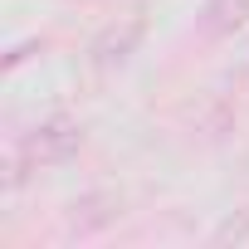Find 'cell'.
Returning <instances> with one entry per match:
<instances>
[{"instance_id":"obj_1","label":"cell","mask_w":249,"mask_h":249,"mask_svg":"<svg viewBox=\"0 0 249 249\" xmlns=\"http://www.w3.org/2000/svg\"><path fill=\"white\" fill-rule=\"evenodd\" d=\"M78 147H83V127H78V122L49 117L44 127H35L20 142V157H25V166H59V161L78 157Z\"/></svg>"},{"instance_id":"obj_2","label":"cell","mask_w":249,"mask_h":249,"mask_svg":"<svg viewBox=\"0 0 249 249\" xmlns=\"http://www.w3.org/2000/svg\"><path fill=\"white\" fill-rule=\"evenodd\" d=\"M249 25V0H210L200 10V30L210 39H225V35H239Z\"/></svg>"},{"instance_id":"obj_3","label":"cell","mask_w":249,"mask_h":249,"mask_svg":"<svg viewBox=\"0 0 249 249\" xmlns=\"http://www.w3.org/2000/svg\"><path fill=\"white\" fill-rule=\"evenodd\" d=\"M137 39H142V20H127V30H122V35H117V30H107V35L93 44V64H98V69L122 64V59H127V49H132Z\"/></svg>"}]
</instances>
